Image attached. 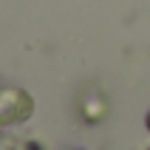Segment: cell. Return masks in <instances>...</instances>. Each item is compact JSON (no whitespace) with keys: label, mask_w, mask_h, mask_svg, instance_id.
I'll return each mask as SVG.
<instances>
[{"label":"cell","mask_w":150,"mask_h":150,"mask_svg":"<svg viewBox=\"0 0 150 150\" xmlns=\"http://www.w3.org/2000/svg\"><path fill=\"white\" fill-rule=\"evenodd\" d=\"M25 150H40V147H37V144H28V147H25Z\"/></svg>","instance_id":"1"}]
</instances>
